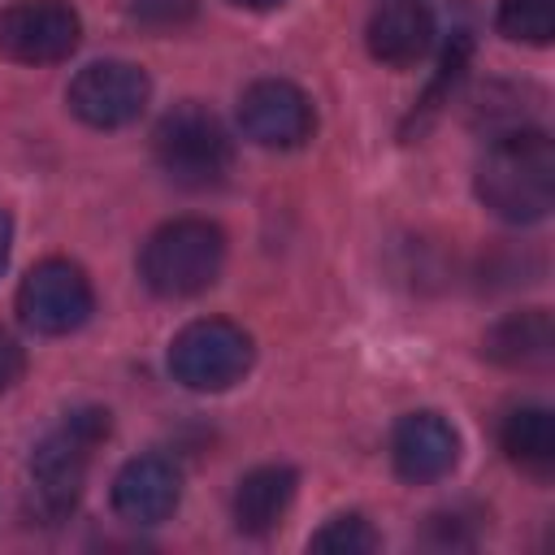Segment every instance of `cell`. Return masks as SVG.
<instances>
[{
    "label": "cell",
    "mask_w": 555,
    "mask_h": 555,
    "mask_svg": "<svg viewBox=\"0 0 555 555\" xmlns=\"http://www.w3.org/2000/svg\"><path fill=\"white\" fill-rule=\"evenodd\" d=\"M82 39V22L65 0H13L0 13V56L17 65L65 61Z\"/></svg>",
    "instance_id": "7"
},
{
    "label": "cell",
    "mask_w": 555,
    "mask_h": 555,
    "mask_svg": "<svg viewBox=\"0 0 555 555\" xmlns=\"http://www.w3.org/2000/svg\"><path fill=\"white\" fill-rule=\"evenodd\" d=\"M308 546L312 551H325V555H369V551H377V533H373V525L364 520V516H334V520H325L312 538H308Z\"/></svg>",
    "instance_id": "17"
},
{
    "label": "cell",
    "mask_w": 555,
    "mask_h": 555,
    "mask_svg": "<svg viewBox=\"0 0 555 555\" xmlns=\"http://www.w3.org/2000/svg\"><path fill=\"white\" fill-rule=\"evenodd\" d=\"M369 52L382 65H416L429 48H434V13L425 0H386L373 17H369Z\"/></svg>",
    "instance_id": "12"
},
{
    "label": "cell",
    "mask_w": 555,
    "mask_h": 555,
    "mask_svg": "<svg viewBox=\"0 0 555 555\" xmlns=\"http://www.w3.org/2000/svg\"><path fill=\"white\" fill-rule=\"evenodd\" d=\"M477 199L503 221H542L555 199V143L546 130L516 126L499 134L477 160Z\"/></svg>",
    "instance_id": "1"
},
{
    "label": "cell",
    "mask_w": 555,
    "mask_h": 555,
    "mask_svg": "<svg viewBox=\"0 0 555 555\" xmlns=\"http://www.w3.org/2000/svg\"><path fill=\"white\" fill-rule=\"evenodd\" d=\"M225 264V234L204 217H178L147 234L139 278L160 299H191L217 282Z\"/></svg>",
    "instance_id": "2"
},
{
    "label": "cell",
    "mask_w": 555,
    "mask_h": 555,
    "mask_svg": "<svg viewBox=\"0 0 555 555\" xmlns=\"http://www.w3.org/2000/svg\"><path fill=\"white\" fill-rule=\"evenodd\" d=\"M499 442L512 464L546 473L555 464V416L546 408H512L499 425Z\"/></svg>",
    "instance_id": "15"
},
{
    "label": "cell",
    "mask_w": 555,
    "mask_h": 555,
    "mask_svg": "<svg viewBox=\"0 0 555 555\" xmlns=\"http://www.w3.org/2000/svg\"><path fill=\"white\" fill-rule=\"evenodd\" d=\"M295 490H299L295 468H286V464H260V468H251L238 481V490H234V525L243 533H256V538L269 533V529H278L282 516L295 503Z\"/></svg>",
    "instance_id": "14"
},
{
    "label": "cell",
    "mask_w": 555,
    "mask_h": 555,
    "mask_svg": "<svg viewBox=\"0 0 555 555\" xmlns=\"http://www.w3.org/2000/svg\"><path fill=\"white\" fill-rule=\"evenodd\" d=\"M182 499V473L165 455H134L113 477V512L130 525H160Z\"/></svg>",
    "instance_id": "11"
},
{
    "label": "cell",
    "mask_w": 555,
    "mask_h": 555,
    "mask_svg": "<svg viewBox=\"0 0 555 555\" xmlns=\"http://www.w3.org/2000/svg\"><path fill=\"white\" fill-rule=\"evenodd\" d=\"M499 30L516 43H551L555 0H499Z\"/></svg>",
    "instance_id": "16"
},
{
    "label": "cell",
    "mask_w": 555,
    "mask_h": 555,
    "mask_svg": "<svg viewBox=\"0 0 555 555\" xmlns=\"http://www.w3.org/2000/svg\"><path fill=\"white\" fill-rule=\"evenodd\" d=\"M95 308L91 282L74 260H39L17 286V312L35 334H74Z\"/></svg>",
    "instance_id": "6"
},
{
    "label": "cell",
    "mask_w": 555,
    "mask_h": 555,
    "mask_svg": "<svg viewBox=\"0 0 555 555\" xmlns=\"http://www.w3.org/2000/svg\"><path fill=\"white\" fill-rule=\"evenodd\" d=\"M395 473L412 486L442 481L460 460V434L438 412H408L390 434Z\"/></svg>",
    "instance_id": "10"
},
{
    "label": "cell",
    "mask_w": 555,
    "mask_h": 555,
    "mask_svg": "<svg viewBox=\"0 0 555 555\" xmlns=\"http://www.w3.org/2000/svg\"><path fill=\"white\" fill-rule=\"evenodd\" d=\"M108 412L100 408H78L69 412L30 455V481H35V494L43 503V512L61 516L78 503L82 494V481H87V468H91V455L95 447L108 438Z\"/></svg>",
    "instance_id": "3"
},
{
    "label": "cell",
    "mask_w": 555,
    "mask_h": 555,
    "mask_svg": "<svg viewBox=\"0 0 555 555\" xmlns=\"http://www.w3.org/2000/svg\"><path fill=\"white\" fill-rule=\"evenodd\" d=\"M234 4H243V9H278L286 0H234Z\"/></svg>",
    "instance_id": "20"
},
{
    "label": "cell",
    "mask_w": 555,
    "mask_h": 555,
    "mask_svg": "<svg viewBox=\"0 0 555 555\" xmlns=\"http://www.w3.org/2000/svg\"><path fill=\"white\" fill-rule=\"evenodd\" d=\"M22 373H26V351H22V343H17L9 330H0V390H9Z\"/></svg>",
    "instance_id": "18"
},
{
    "label": "cell",
    "mask_w": 555,
    "mask_h": 555,
    "mask_svg": "<svg viewBox=\"0 0 555 555\" xmlns=\"http://www.w3.org/2000/svg\"><path fill=\"white\" fill-rule=\"evenodd\" d=\"M251 334L234 321L221 317H204L191 321L186 330H178V338L169 343V373L173 382H182L186 390H230L234 382H243V373L251 369Z\"/></svg>",
    "instance_id": "5"
},
{
    "label": "cell",
    "mask_w": 555,
    "mask_h": 555,
    "mask_svg": "<svg viewBox=\"0 0 555 555\" xmlns=\"http://www.w3.org/2000/svg\"><path fill=\"white\" fill-rule=\"evenodd\" d=\"M147 95H152V82L130 61H91L87 69L74 74L65 91L69 113L95 130L130 126L147 108Z\"/></svg>",
    "instance_id": "8"
},
{
    "label": "cell",
    "mask_w": 555,
    "mask_h": 555,
    "mask_svg": "<svg viewBox=\"0 0 555 555\" xmlns=\"http://www.w3.org/2000/svg\"><path fill=\"white\" fill-rule=\"evenodd\" d=\"M238 126L251 143L260 147H299L312 139L317 130V113H312V100L286 82V78H260L243 91L238 100Z\"/></svg>",
    "instance_id": "9"
},
{
    "label": "cell",
    "mask_w": 555,
    "mask_h": 555,
    "mask_svg": "<svg viewBox=\"0 0 555 555\" xmlns=\"http://www.w3.org/2000/svg\"><path fill=\"white\" fill-rule=\"evenodd\" d=\"M486 356H490L494 364L520 369V373L546 369L551 356H555V325H551V312H546V308H525V312L503 317V321L486 334Z\"/></svg>",
    "instance_id": "13"
},
{
    "label": "cell",
    "mask_w": 555,
    "mask_h": 555,
    "mask_svg": "<svg viewBox=\"0 0 555 555\" xmlns=\"http://www.w3.org/2000/svg\"><path fill=\"white\" fill-rule=\"evenodd\" d=\"M152 147H156V160L160 169L182 182V186H208V182H221V173L230 169L234 160V143L225 134V126L199 108V104H178L160 117L156 134H152Z\"/></svg>",
    "instance_id": "4"
},
{
    "label": "cell",
    "mask_w": 555,
    "mask_h": 555,
    "mask_svg": "<svg viewBox=\"0 0 555 555\" xmlns=\"http://www.w3.org/2000/svg\"><path fill=\"white\" fill-rule=\"evenodd\" d=\"M9 247H13V221H9V212L0 208V273H4V264H9Z\"/></svg>",
    "instance_id": "19"
}]
</instances>
